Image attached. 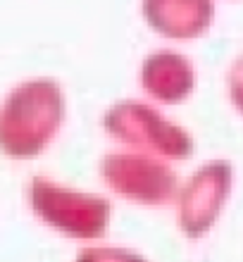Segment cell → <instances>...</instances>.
<instances>
[{
  "instance_id": "cell-1",
  "label": "cell",
  "mask_w": 243,
  "mask_h": 262,
  "mask_svg": "<svg viewBox=\"0 0 243 262\" xmlns=\"http://www.w3.org/2000/svg\"><path fill=\"white\" fill-rule=\"evenodd\" d=\"M60 115L62 100L53 83H24L0 110V148L12 158H31L50 138Z\"/></svg>"
}]
</instances>
